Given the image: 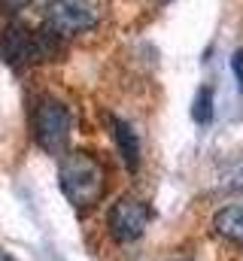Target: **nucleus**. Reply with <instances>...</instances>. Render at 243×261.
Segmentation results:
<instances>
[{"label": "nucleus", "instance_id": "1", "mask_svg": "<svg viewBox=\"0 0 243 261\" xmlns=\"http://www.w3.org/2000/svg\"><path fill=\"white\" fill-rule=\"evenodd\" d=\"M58 186L76 210L94 206L107 192V173L101 161L88 152H64L58 164Z\"/></svg>", "mask_w": 243, "mask_h": 261}, {"label": "nucleus", "instance_id": "2", "mask_svg": "<svg viewBox=\"0 0 243 261\" xmlns=\"http://www.w3.org/2000/svg\"><path fill=\"white\" fill-rule=\"evenodd\" d=\"M55 55H61V37L46 31H34L25 28L18 21H12L3 34V58L12 67H31L52 61Z\"/></svg>", "mask_w": 243, "mask_h": 261}, {"label": "nucleus", "instance_id": "3", "mask_svg": "<svg viewBox=\"0 0 243 261\" xmlns=\"http://www.w3.org/2000/svg\"><path fill=\"white\" fill-rule=\"evenodd\" d=\"M31 125H34V140L40 143L43 152L58 155V152L67 149L70 130H73V119H70V110L64 103H58L55 97H40L37 100Z\"/></svg>", "mask_w": 243, "mask_h": 261}, {"label": "nucleus", "instance_id": "4", "mask_svg": "<svg viewBox=\"0 0 243 261\" xmlns=\"http://www.w3.org/2000/svg\"><path fill=\"white\" fill-rule=\"evenodd\" d=\"M98 24V12L85 0H49L46 3V28L61 40L79 37Z\"/></svg>", "mask_w": 243, "mask_h": 261}, {"label": "nucleus", "instance_id": "5", "mask_svg": "<svg viewBox=\"0 0 243 261\" xmlns=\"http://www.w3.org/2000/svg\"><path fill=\"white\" fill-rule=\"evenodd\" d=\"M149 219H152V210L149 203H143L140 197L125 195L119 197L110 213H107V228H110V237L116 243H134L143 237V231L149 228Z\"/></svg>", "mask_w": 243, "mask_h": 261}, {"label": "nucleus", "instance_id": "6", "mask_svg": "<svg viewBox=\"0 0 243 261\" xmlns=\"http://www.w3.org/2000/svg\"><path fill=\"white\" fill-rule=\"evenodd\" d=\"M213 231L234 243V246H243V203H234V206H225L213 216Z\"/></svg>", "mask_w": 243, "mask_h": 261}, {"label": "nucleus", "instance_id": "7", "mask_svg": "<svg viewBox=\"0 0 243 261\" xmlns=\"http://www.w3.org/2000/svg\"><path fill=\"white\" fill-rule=\"evenodd\" d=\"M110 128H113V137H116V146H119L125 164H128L131 170H137V164H140V140H137L134 128H131L125 119H116V116L110 119Z\"/></svg>", "mask_w": 243, "mask_h": 261}, {"label": "nucleus", "instance_id": "8", "mask_svg": "<svg viewBox=\"0 0 243 261\" xmlns=\"http://www.w3.org/2000/svg\"><path fill=\"white\" fill-rule=\"evenodd\" d=\"M191 119H195L198 125H210V122H213V88H210V85L198 88L195 103H191Z\"/></svg>", "mask_w": 243, "mask_h": 261}, {"label": "nucleus", "instance_id": "9", "mask_svg": "<svg viewBox=\"0 0 243 261\" xmlns=\"http://www.w3.org/2000/svg\"><path fill=\"white\" fill-rule=\"evenodd\" d=\"M219 186H222V189H228V192H243V158L231 161V164L222 170Z\"/></svg>", "mask_w": 243, "mask_h": 261}, {"label": "nucleus", "instance_id": "10", "mask_svg": "<svg viewBox=\"0 0 243 261\" xmlns=\"http://www.w3.org/2000/svg\"><path fill=\"white\" fill-rule=\"evenodd\" d=\"M231 70H234V79H237V88L243 91V49H237L231 55Z\"/></svg>", "mask_w": 243, "mask_h": 261}, {"label": "nucleus", "instance_id": "11", "mask_svg": "<svg viewBox=\"0 0 243 261\" xmlns=\"http://www.w3.org/2000/svg\"><path fill=\"white\" fill-rule=\"evenodd\" d=\"M3 3H6L9 9H25V6H31L34 0H3Z\"/></svg>", "mask_w": 243, "mask_h": 261}, {"label": "nucleus", "instance_id": "12", "mask_svg": "<svg viewBox=\"0 0 243 261\" xmlns=\"http://www.w3.org/2000/svg\"><path fill=\"white\" fill-rule=\"evenodd\" d=\"M155 3H167V0H155Z\"/></svg>", "mask_w": 243, "mask_h": 261}]
</instances>
